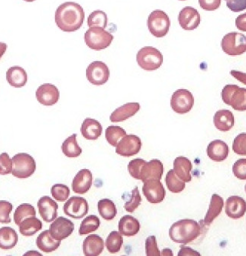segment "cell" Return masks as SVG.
<instances>
[{
    "label": "cell",
    "instance_id": "30",
    "mask_svg": "<svg viewBox=\"0 0 246 256\" xmlns=\"http://www.w3.org/2000/svg\"><path fill=\"white\" fill-rule=\"evenodd\" d=\"M60 241L56 240L52 236L50 230H45L38 235L36 246L40 250L46 253L52 252L60 246Z\"/></svg>",
    "mask_w": 246,
    "mask_h": 256
},
{
    "label": "cell",
    "instance_id": "38",
    "mask_svg": "<svg viewBox=\"0 0 246 256\" xmlns=\"http://www.w3.org/2000/svg\"><path fill=\"white\" fill-rule=\"evenodd\" d=\"M126 136V132L123 130L122 127L110 126L108 127L105 132V137L110 144L112 147H116L120 140L124 136Z\"/></svg>",
    "mask_w": 246,
    "mask_h": 256
},
{
    "label": "cell",
    "instance_id": "34",
    "mask_svg": "<svg viewBox=\"0 0 246 256\" xmlns=\"http://www.w3.org/2000/svg\"><path fill=\"white\" fill-rule=\"evenodd\" d=\"M98 208L100 216L106 221H111L116 216V207L111 200H100L98 204Z\"/></svg>",
    "mask_w": 246,
    "mask_h": 256
},
{
    "label": "cell",
    "instance_id": "29",
    "mask_svg": "<svg viewBox=\"0 0 246 256\" xmlns=\"http://www.w3.org/2000/svg\"><path fill=\"white\" fill-rule=\"evenodd\" d=\"M6 80L14 88H22L28 82V74L24 68L18 66H12L7 70Z\"/></svg>",
    "mask_w": 246,
    "mask_h": 256
},
{
    "label": "cell",
    "instance_id": "49",
    "mask_svg": "<svg viewBox=\"0 0 246 256\" xmlns=\"http://www.w3.org/2000/svg\"><path fill=\"white\" fill-rule=\"evenodd\" d=\"M200 7L206 11H214L220 7L222 0H198Z\"/></svg>",
    "mask_w": 246,
    "mask_h": 256
},
{
    "label": "cell",
    "instance_id": "22",
    "mask_svg": "<svg viewBox=\"0 0 246 256\" xmlns=\"http://www.w3.org/2000/svg\"><path fill=\"white\" fill-rule=\"evenodd\" d=\"M229 147L222 140H214L212 142L207 148V154L212 160L222 162L228 158L229 155Z\"/></svg>",
    "mask_w": 246,
    "mask_h": 256
},
{
    "label": "cell",
    "instance_id": "14",
    "mask_svg": "<svg viewBox=\"0 0 246 256\" xmlns=\"http://www.w3.org/2000/svg\"><path fill=\"white\" fill-rule=\"evenodd\" d=\"M90 206L86 200L80 196H72L64 206V212L66 216L74 219L85 217L88 212Z\"/></svg>",
    "mask_w": 246,
    "mask_h": 256
},
{
    "label": "cell",
    "instance_id": "1",
    "mask_svg": "<svg viewBox=\"0 0 246 256\" xmlns=\"http://www.w3.org/2000/svg\"><path fill=\"white\" fill-rule=\"evenodd\" d=\"M85 20V12L80 4L66 2L62 4L56 12V23L64 32L78 30Z\"/></svg>",
    "mask_w": 246,
    "mask_h": 256
},
{
    "label": "cell",
    "instance_id": "19",
    "mask_svg": "<svg viewBox=\"0 0 246 256\" xmlns=\"http://www.w3.org/2000/svg\"><path fill=\"white\" fill-rule=\"evenodd\" d=\"M93 176L90 170L84 168L78 172L72 182V189L78 194H86L92 186Z\"/></svg>",
    "mask_w": 246,
    "mask_h": 256
},
{
    "label": "cell",
    "instance_id": "36",
    "mask_svg": "<svg viewBox=\"0 0 246 256\" xmlns=\"http://www.w3.org/2000/svg\"><path fill=\"white\" fill-rule=\"evenodd\" d=\"M100 224V219L97 216L92 214V216H88L84 219V221L82 222L78 234L80 235H86L92 233L99 228Z\"/></svg>",
    "mask_w": 246,
    "mask_h": 256
},
{
    "label": "cell",
    "instance_id": "13",
    "mask_svg": "<svg viewBox=\"0 0 246 256\" xmlns=\"http://www.w3.org/2000/svg\"><path fill=\"white\" fill-rule=\"evenodd\" d=\"M142 143L140 138L134 134H126L118 142L116 147V153L120 156L130 158L140 152Z\"/></svg>",
    "mask_w": 246,
    "mask_h": 256
},
{
    "label": "cell",
    "instance_id": "47",
    "mask_svg": "<svg viewBox=\"0 0 246 256\" xmlns=\"http://www.w3.org/2000/svg\"><path fill=\"white\" fill-rule=\"evenodd\" d=\"M232 172L237 178L246 180V159H240L232 166Z\"/></svg>",
    "mask_w": 246,
    "mask_h": 256
},
{
    "label": "cell",
    "instance_id": "15",
    "mask_svg": "<svg viewBox=\"0 0 246 256\" xmlns=\"http://www.w3.org/2000/svg\"><path fill=\"white\" fill-rule=\"evenodd\" d=\"M74 224L66 218L59 217L53 222L50 228L52 236L56 240L62 241L72 234Z\"/></svg>",
    "mask_w": 246,
    "mask_h": 256
},
{
    "label": "cell",
    "instance_id": "56",
    "mask_svg": "<svg viewBox=\"0 0 246 256\" xmlns=\"http://www.w3.org/2000/svg\"><path fill=\"white\" fill-rule=\"evenodd\" d=\"M180 1H185V0H180Z\"/></svg>",
    "mask_w": 246,
    "mask_h": 256
},
{
    "label": "cell",
    "instance_id": "50",
    "mask_svg": "<svg viewBox=\"0 0 246 256\" xmlns=\"http://www.w3.org/2000/svg\"><path fill=\"white\" fill-rule=\"evenodd\" d=\"M236 26L240 30L246 32V13L240 14L236 19Z\"/></svg>",
    "mask_w": 246,
    "mask_h": 256
},
{
    "label": "cell",
    "instance_id": "8",
    "mask_svg": "<svg viewBox=\"0 0 246 256\" xmlns=\"http://www.w3.org/2000/svg\"><path fill=\"white\" fill-rule=\"evenodd\" d=\"M36 170V164L34 158L26 153L14 155L12 158V173L18 178H28Z\"/></svg>",
    "mask_w": 246,
    "mask_h": 256
},
{
    "label": "cell",
    "instance_id": "24",
    "mask_svg": "<svg viewBox=\"0 0 246 256\" xmlns=\"http://www.w3.org/2000/svg\"><path fill=\"white\" fill-rule=\"evenodd\" d=\"M213 122L219 131L228 132L234 126L235 118L229 110H220L214 114Z\"/></svg>",
    "mask_w": 246,
    "mask_h": 256
},
{
    "label": "cell",
    "instance_id": "37",
    "mask_svg": "<svg viewBox=\"0 0 246 256\" xmlns=\"http://www.w3.org/2000/svg\"><path fill=\"white\" fill-rule=\"evenodd\" d=\"M36 212L35 208L32 205L28 204H22L16 208V212H14V222L17 226H20V223L24 219L36 216Z\"/></svg>",
    "mask_w": 246,
    "mask_h": 256
},
{
    "label": "cell",
    "instance_id": "2",
    "mask_svg": "<svg viewBox=\"0 0 246 256\" xmlns=\"http://www.w3.org/2000/svg\"><path fill=\"white\" fill-rule=\"evenodd\" d=\"M128 171L132 177L144 182L148 179L161 180L164 168L158 160L146 162L144 160L134 159L128 164Z\"/></svg>",
    "mask_w": 246,
    "mask_h": 256
},
{
    "label": "cell",
    "instance_id": "33",
    "mask_svg": "<svg viewBox=\"0 0 246 256\" xmlns=\"http://www.w3.org/2000/svg\"><path fill=\"white\" fill-rule=\"evenodd\" d=\"M76 136V134H72L62 144V152L66 158H76L81 155L82 150L77 143Z\"/></svg>",
    "mask_w": 246,
    "mask_h": 256
},
{
    "label": "cell",
    "instance_id": "21",
    "mask_svg": "<svg viewBox=\"0 0 246 256\" xmlns=\"http://www.w3.org/2000/svg\"><path fill=\"white\" fill-rule=\"evenodd\" d=\"M140 104L127 103L117 108L111 114L110 120L112 122H123L136 115L140 110Z\"/></svg>",
    "mask_w": 246,
    "mask_h": 256
},
{
    "label": "cell",
    "instance_id": "25",
    "mask_svg": "<svg viewBox=\"0 0 246 256\" xmlns=\"http://www.w3.org/2000/svg\"><path fill=\"white\" fill-rule=\"evenodd\" d=\"M82 134L87 140H97L103 132L102 124L92 118H86L80 128Z\"/></svg>",
    "mask_w": 246,
    "mask_h": 256
},
{
    "label": "cell",
    "instance_id": "7",
    "mask_svg": "<svg viewBox=\"0 0 246 256\" xmlns=\"http://www.w3.org/2000/svg\"><path fill=\"white\" fill-rule=\"evenodd\" d=\"M137 62L140 68L148 71L158 69L163 63V56L160 50L152 46H146L139 50Z\"/></svg>",
    "mask_w": 246,
    "mask_h": 256
},
{
    "label": "cell",
    "instance_id": "28",
    "mask_svg": "<svg viewBox=\"0 0 246 256\" xmlns=\"http://www.w3.org/2000/svg\"><path fill=\"white\" fill-rule=\"evenodd\" d=\"M223 198L217 194H214L212 196L210 208H208V212H207L206 216L204 217V220L201 222L203 223V226H210L213 222L214 219L220 214L222 210H223Z\"/></svg>",
    "mask_w": 246,
    "mask_h": 256
},
{
    "label": "cell",
    "instance_id": "32",
    "mask_svg": "<svg viewBox=\"0 0 246 256\" xmlns=\"http://www.w3.org/2000/svg\"><path fill=\"white\" fill-rule=\"evenodd\" d=\"M42 223L36 216L24 219L20 226L19 230L20 233L24 236H31L42 230Z\"/></svg>",
    "mask_w": 246,
    "mask_h": 256
},
{
    "label": "cell",
    "instance_id": "48",
    "mask_svg": "<svg viewBox=\"0 0 246 256\" xmlns=\"http://www.w3.org/2000/svg\"><path fill=\"white\" fill-rule=\"evenodd\" d=\"M226 6L234 12H240L246 10V0H225Z\"/></svg>",
    "mask_w": 246,
    "mask_h": 256
},
{
    "label": "cell",
    "instance_id": "43",
    "mask_svg": "<svg viewBox=\"0 0 246 256\" xmlns=\"http://www.w3.org/2000/svg\"><path fill=\"white\" fill-rule=\"evenodd\" d=\"M13 206L11 202L6 200H0V223L2 224H10L12 220L10 218V213L12 211Z\"/></svg>",
    "mask_w": 246,
    "mask_h": 256
},
{
    "label": "cell",
    "instance_id": "16",
    "mask_svg": "<svg viewBox=\"0 0 246 256\" xmlns=\"http://www.w3.org/2000/svg\"><path fill=\"white\" fill-rule=\"evenodd\" d=\"M37 100L45 106H52L58 102L60 92L58 88L54 85L45 84L40 86L36 92Z\"/></svg>",
    "mask_w": 246,
    "mask_h": 256
},
{
    "label": "cell",
    "instance_id": "5",
    "mask_svg": "<svg viewBox=\"0 0 246 256\" xmlns=\"http://www.w3.org/2000/svg\"><path fill=\"white\" fill-rule=\"evenodd\" d=\"M114 36L100 28H90L85 34V42L91 50L99 51L110 46Z\"/></svg>",
    "mask_w": 246,
    "mask_h": 256
},
{
    "label": "cell",
    "instance_id": "4",
    "mask_svg": "<svg viewBox=\"0 0 246 256\" xmlns=\"http://www.w3.org/2000/svg\"><path fill=\"white\" fill-rule=\"evenodd\" d=\"M222 100L226 105L232 106L237 112L246 110V88L237 85H226L222 92Z\"/></svg>",
    "mask_w": 246,
    "mask_h": 256
},
{
    "label": "cell",
    "instance_id": "52",
    "mask_svg": "<svg viewBox=\"0 0 246 256\" xmlns=\"http://www.w3.org/2000/svg\"><path fill=\"white\" fill-rule=\"evenodd\" d=\"M230 74L234 76L237 80L240 81L242 84L246 85V72H241V71L235 70H232L230 71Z\"/></svg>",
    "mask_w": 246,
    "mask_h": 256
},
{
    "label": "cell",
    "instance_id": "45",
    "mask_svg": "<svg viewBox=\"0 0 246 256\" xmlns=\"http://www.w3.org/2000/svg\"><path fill=\"white\" fill-rule=\"evenodd\" d=\"M12 172V160L7 153L0 154V174L6 176Z\"/></svg>",
    "mask_w": 246,
    "mask_h": 256
},
{
    "label": "cell",
    "instance_id": "9",
    "mask_svg": "<svg viewBox=\"0 0 246 256\" xmlns=\"http://www.w3.org/2000/svg\"><path fill=\"white\" fill-rule=\"evenodd\" d=\"M224 52L230 56H238L246 52V36L240 32L226 34L222 41Z\"/></svg>",
    "mask_w": 246,
    "mask_h": 256
},
{
    "label": "cell",
    "instance_id": "18",
    "mask_svg": "<svg viewBox=\"0 0 246 256\" xmlns=\"http://www.w3.org/2000/svg\"><path fill=\"white\" fill-rule=\"evenodd\" d=\"M200 22L201 18L200 13L192 7H185L179 13V24L185 30H194L196 29L200 24Z\"/></svg>",
    "mask_w": 246,
    "mask_h": 256
},
{
    "label": "cell",
    "instance_id": "23",
    "mask_svg": "<svg viewBox=\"0 0 246 256\" xmlns=\"http://www.w3.org/2000/svg\"><path fill=\"white\" fill-rule=\"evenodd\" d=\"M86 256H98L104 248V241L98 234H91L86 238L82 245Z\"/></svg>",
    "mask_w": 246,
    "mask_h": 256
},
{
    "label": "cell",
    "instance_id": "41",
    "mask_svg": "<svg viewBox=\"0 0 246 256\" xmlns=\"http://www.w3.org/2000/svg\"><path fill=\"white\" fill-rule=\"evenodd\" d=\"M51 193L54 200L59 202H64L69 198L70 190L69 188L64 184H56L52 188Z\"/></svg>",
    "mask_w": 246,
    "mask_h": 256
},
{
    "label": "cell",
    "instance_id": "31",
    "mask_svg": "<svg viewBox=\"0 0 246 256\" xmlns=\"http://www.w3.org/2000/svg\"><path fill=\"white\" fill-rule=\"evenodd\" d=\"M18 236L14 229L10 227L0 228V248L4 250H12L17 245Z\"/></svg>",
    "mask_w": 246,
    "mask_h": 256
},
{
    "label": "cell",
    "instance_id": "53",
    "mask_svg": "<svg viewBox=\"0 0 246 256\" xmlns=\"http://www.w3.org/2000/svg\"><path fill=\"white\" fill-rule=\"evenodd\" d=\"M7 50V44L4 42H0V59L2 58V56L5 54Z\"/></svg>",
    "mask_w": 246,
    "mask_h": 256
},
{
    "label": "cell",
    "instance_id": "20",
    "mask_svg": "<svg viewBox=\"0 0 246 256\" xmlns=\"http://www.w3.org/2000/svg\"><path fill=\"white\" fill-rule=\"evenodd\" d=\"M225 212L226 216L230 218H241L246 214V200L238 196H230L226 200Z\"/></svg>",
    "mask_w": 246,
    "mask_h": 256
},
{
    "label": "cell",
    "instance_id": "54",
    "mask_svg": "<svg viewBox=\"0 0 246 256\" xmlns=\"http://www.w3.org/2000/svg\"><path fill=\"white\" fill-rule=\"evenodd\" d=\"M24 1H25V2H34V1H35V0H24Z\"/></svg>",
    "mask_w": 246,
    "mask_h": 256
},
{
    "label": "cell",
    "instance_id": "12",
    "mask_svg": "<svg viewBox=\"0 0 246 256\" xmlns=\"http://www.w3.org/2000/svg\"><path fill=\"white\" fill-rule=\"evenodd\" d=\"M110 75L109 68L104 62H94L87 68V80L93 85L102 86L106 84L109 80Z\"/></svg>",
    "mask_w": 246,
    "mask_h": 256
},
{
    "label": "cell",
    "instance_id": "51",
    "mask_svg": "<svg viewBox=\"0 0 246 256\" xmlns=\"http://www.w3.org/2000/svg\"><path fill=\"white\" fill-rule=\"evenodd\" d=\"M178 256H200V254L198 252L195 251V250H192L188 246H180V250L179 251Z\"/></svg>",
    "mask_w": 246,
    "mask_h": 256
},
{
    "label": "cell",
    "instance_id": "39",
    "mask_svg": "<svg viewBox=\"0 0 246 256\" xmlns=\"http://www.w3.org/2000/svg\"><path fill=\"white\" fill-rule=\"evenodd\" d=\"M108 16L104 12L96 10L88 18V26L90 28H100L105 29L108 26Z\"/></svg>",
    "mask_w": 246,
    "mask_h": 256
},
{
    "label": "cell",
    "instance_id": "55",
    "mask_svg": "<svg viewBox=\"0 0 246 256\" xmlns=\"http://www.w3.org/2000/svg\"><path fill=\"white\" fill-rule=\"evenodd\" d=\"M244 189H246V188H244Z\"/></svg>",
    "mask_w": 246,
    "mask_h": 256
},
{
    "label": "cell",
    "instance_id": "26",
    "mask_svg": "<svg viewBox=\"0 0 246 256\" xmlns=\"http://www.w3.org/2000/svg\"><path fill=\"white\" fill-rule=\"evenodd\" d=\"M140 224L138 220L132 216H125L118 222V232L123 236H134L138 233Z\"/></svg>",
    "mask_w": 246,
    "mask_h": 256
},
{
    "label": "cell",
    "instance_id": "10",
    "mask_svg": "<svg viewBox=\"0 0 246 256\" xmlns=\"http://www.w3.org/2000/svg\"><path fill=\"white\" fill-rule=\"evenodd\" d=\"M194 105V97L189 90H178L172 96V108L179 114H184L190 112Z\"/></svg>",
    "mask_w": 246,
    "mask_h": 256
},
{
    "label": "cell",
    "instance_id": "27",
    "mask_svg": "<svg viewBox=\"0 0 246 256\" xmlns=\"http://www.w3.org/2000/svg\"><path fill=\"white\" fill-rule=\"evenodd\" d=\"M173 166V170L180 180H184L185 183L191 182L192 176L190 172L192 171V165L189 159L184 156H178L174 160Z\"/></svg>",
    "mask_w": 246,
    "mask_h": 256
},
{
    "label": "cell",
    "instance_id": "46",
    "mask_svg": "<svg viewBox=\"0 0 246 256\" xmlns=\"http://www.w3.org/2000/svg\"><path fill=\"white\" fill-rule=\"evenodd\" d=\"M145 250H146V256H161L155 236H150L149 238H146L145 242Z\"/></svg>",
    "mask_w": 246,
    "mask_h": 256
},
{
    "label": "cell",
    "instance_id": "6",
    "mask_svg": "<svg viewBox=\"0 0 246 256\" xmlns=\"http://www.w3.org/2000/svg\"><path fill=\"white\" fill-rule=\"evenodd\" d=\"M171 26V20L165 12L154 10L148 19L150 32L156 38H162L168 34Z\"/></svg>",
    "mask_w": 246,
    "mask_h": 256
},
{
    "label": "cell",
    "instance_id": "35",
    "mask_svg": "<svg viewBox=\"0 0 246 256\" xmlns=\"http://www.w3.org/2000/svg\"><path fill=\"white\" fill-rule=\"evenodd\" d=\"M166 183L167 188L172 193L178 194L183 192L185 188V182L180 180L177 174L174 172V170H172L167 173L166 177Z\"/></svg>",
    "mask_w": 246,
    "mask_h": 256
},
{
    "label": "cell",
    "instance_id": "42",
    "mask_svg": "<svg viewBox=\"0 0 246 256\" xmlns=\"http://www.w3.org/2000/svg\"><path fill=\"white\" fill-rule=\"evenodd\" d=\"M142 196H140L138 188L136 187L132 192L130 200L127 201L124 206L126 211L128 212H134L142 204Z\"/></svg>",
    "mask_w": 246,
    "mask_h": 256
},
{
    "label": "cell",
    "instance_id": "17",
    "mask_svg": "<svg viewBox=\"0 0 246 256\" xmlns=\"http://www.w3.org/2000/svg\"><path fill=\"white\" fill-rule=\"evenodd\" d=\"M38 212L44 221L47 223L54 221L58 218V205L48 196H42L37 202Z\"/></svg>",
    "mask_w": 246,
    "mask_h": 256
},
{
    "label": "cell",
    "instance_id": "44",
    "mask_svg": "<svg viewBox=\"0 0 246 256\" xmlns=\"http://www.w3.org/2000/svg\"><path fill=\"white\" fill-rule=\"evenodd\" d=\"M232 150L236 154L246 156V133H241L235 138Z\"/></svg>",
    "mask_w": 246,
    "mask_h": 256
},
{
    "label": "cell",
    "instance_id": "11",
    "mask_svg": "<svg viewBox=\"0 0 246 256\" xmlns=\"http://www.w3.org/2000/svg\"><path fill=\"white\" fill-rule=\"evenodd\" d=\"M142 192L148 202L154 204L162 202L166 194L165 188L163 187V184L158 179H148L145 180Z\"/></svg>",
    "mask_w": 246,
    "mask_h": 256
},
{
    "label": "cell",
    "instance_id": "40",
    "mask_svg": "<svg viewBox=\"0 0 246 256\" xmlns=\"http://www.w3.org/2000/svg\"><path fill=\"white\" fill-rule=\"evenodd\" d=\"M123 244L122 236L118 232H112L106 240V247L109 252L114 254L118 252Z\"/></svg>",
    "mask_w": 246,
    "mask_h": 256
},
{
    "label": "cell",
    "instance_id": "3",
    "mask_svg": "<svg viewBox=\"0 0 246 256\" xmlns=\"http://www.w3.org/2000/svg\"><path fill=\"white\" fill-rule=\"evenodd\" d=\"M201 226L192 219H182L176 222L170 229V236L176 244H188L201 234Z\"/></svg>",
    "mask_w": 246,
    "mask_h": 256
}]
</instances>
